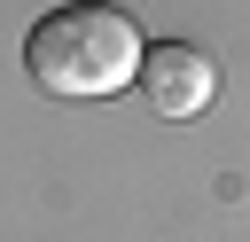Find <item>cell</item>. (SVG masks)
<instances>
[{
	"instance_id": "cell-1",
	"label": "cell",
	"mask_w": 250,
	"mask_h": 242,
	"mask_svg": "<svg viewBox=\"0 0 250 242\" xmlns=\"http://www.w3.org/2000/svg\"><path fill=\"white\" fill-rule=\"evenodd\" d=\"M141 55H148L141 23L125 8H109V0H62L23 39V70L55 101H109V94H125L141 78Z\"/></svg>"
},
{
	"instance_id": "cell-2",
	"label": "cell",
	"mask_w": 250,
	"mask_h": 242,
	"mask_svg": "<svg viewBox=\"0 0 250 242\" xmlns=\"http://www.w3.org/2000/svg\"><path fill=\"white\" fill-rule=\"evenodd\" d=\"M141 101L164 117V125H188V117H203L211 109V94H219V70H211V55L203 47H188V39H164V47H148L141 55Z\"/></svg>"
}]
</instances>
